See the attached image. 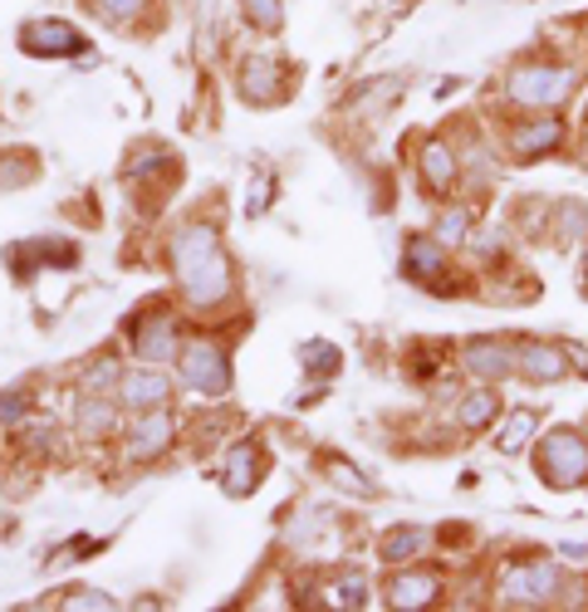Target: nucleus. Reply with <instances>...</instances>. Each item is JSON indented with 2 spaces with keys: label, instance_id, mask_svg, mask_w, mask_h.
<instances>
[{
  "label": "nucleus",
  "instance_id": "9d476101",
  "mask_svg": "<svg viewBox=\"0 0 588 612\" xmlns=\"http://www.w3.org/2000/svg\"><path fill=\"white\" fill-rule=\"evenodd\" d=\"M520 373L530 377V383H559V377L569 373V353L554 343H530L520 353Z\"/></svg>",
  "mask_w": 588,
  "mask_h": 612
},
{
  "label": "nucleus",
  "instance_id": "20e7f679",
  "mask_svg": "<svg viewBox=\"0 0 588 612\" xmlns=\"http://www.w3.org/2000/svg\"><path fill=\"white\" fill-rule=\"evenodd\" d=\"M20 49H25V55H39V59H74L89 49V39L74 25H65V20H30V25L20 30Z\"/></svg>",
  "mask_w": 588,
  "mask_h": 612
},
{
  "label": "nucleus",
  "instance_id": "aec40b11",
  "mask_svg": "<svg viewBox=\"0 0 588 612\" xmlns=\"http://www.w3.org/2000/svg\"><path fill=\"white\" fill-rule=\"evenodd\" d=\"M79 431L83 437H109L113 431V403H79Z\"/></svg>",
  "mask_w": 588,
  "mask_h": 612
},
{
  "label": "nucleus",
  "instance_id": "dca6fc26",
  "mask_svg": "<svg viewBox=\"0 0 588 612\" xmlns=\"http://www.w3.org/2000/svg\"><path fill=\"white\" fill-rule=\"evenodd\" d=\"M496 417H500L496 387H480V393H471L466 403H461V427H466V431H486Z\"/></svg>",
  "mask_w": 588,
  "mask_h": 612
},
{
  "label": "nucleus",
  "instance_id": "39448f33",
  "mask_svg": "<svg viewBox=\"0 0 588 612\" xmlns=\"http://www.w3.org/2000/svg\"><path fill=\"white\" fill-rule=\"evenodd\" d=\"M182 383L196 387L206 397H226L230 393V367H226V353L216 343H192L182 353Z\"/></svg>",
  "mask_w": 588,
  "mask_h": 612
},
{
  "label": "nucleus",
  "instance_id": "f8f14e48",
  "mask_svg": "<svg viewBox=\"0 0 588 612\" xmlns=\"http://www.w3.org/2000/svg\"><path fill=\"white\" fill-rule=\"evenodd\" d=\"M133 343H138V358H147V363H167V358L177 353V324H172V319L138 324Z\"/></svg>",
  "mask_w": 588,
  "mask_h": 612
},
{
  "label": "nucleus",
  "instance_id": "b1692460",
  "mask_svg": "<svg viewBox=\"0 0 588 612\" xmlns=\"http://www.w3.org/2000/svg\"><path fill=\"white\" fill-rule=\"evenodd\" d=\"M240 10H246V20L256 30H265V35L270 30H280V20H285L280 15V0H240Z\"/></svg>",
  "mask_w": 588,
  "mask_h": 612
},
{
  "label": "nucleus",
  "instance_id": "f257e3e1",
  "mask_svg": "<svg viewBox=\"0 0 588 612\" xmlns=\"http://www.w3.org/2000/svg\"><path fill=\"white\" fill-rule=\"evenodd\" d=\"M172 270L192 304H216L230 294V265L212 226H186L172 236Z\"/></svg>",
  "mask_w": 588,
  "mask_h": 612
},
{
  "label": "nucleus",
  "instance_id": "7ed1b4c3",
  "mask_svg": "<svg viewBox=\"0 0 588 612\" xmlns=\"http://www.w3.org/2000/svg\"><path fill=\"white\" fill-rule=\"evenodd\" d=\"M574 93V69L564 65H520L510 73V99L530 109H554Z\"/></svg>",
  "mask_w": 588,
  "mask_h": 612
},
{
  "label": "nucleus",
  "instance_id": "4be33fe9",
  "mask_svg": "<svg viewBox=\"0 0 588 612\" xmlns=\"http://www.w3.org/2000/svg\"><path fill=\"white\" fill-rule=\"evenodd\" d=\"M466 230H471V211L466 206H456V211H446V216L437 220V246L446 250V246H461V240H466Z\"/></svg>",
  "mask_w": 588,
  "mask_h": 612
},
{
  "label": "nucleus",
  "instance_id": "bb28decb",
  "mask_svg": "<svg viewBox=\"0 0 588 612\" xmlns=\"http://www.w3.org/2000/svg\"><path fill=\"white\" fill-rule=\"evenodd\" d=\"M329 476H333V480H339V485H343V490H353V495H368V490H373V485H368V480L359 476V471H353V466H349V461H329Z\"/></svg>",
  "mask_w": 588,
  "mask_h": 612
},
{
  "label": "nucleus",
  "instance_id": "423d86ee",
  "mask_svg": "<svg viewBox=\"0 0 588 612\" xmlns=\"http://www.w3.org/2000/svg\"><path fill=\"white\" fill-rule=\"evenodd\" d=\"M559 593V568L554 564H530V568H514L506 578V603L514 608H534V603H550Z\"/></svg>",
  "mask_w": 588,
  "mask_h": 612
},
{
  "label": "nucleus",
  "instance_id": "393cba45",
  "mask_svg": "<svg viewBox=\"0 0 588 612\" xmlns=\"http://www.w3.org/2000/svg\"><path fill=\"white\" fill-rule=\"evenodd\" d=\"M588 230V211H584V202H564V211H559V236L564 240H579Z\"/></svg>",
  "mask_w": 588,
  "mask_h": 612
},
{
  "label": "nucleus",
  "instance_id": "2eb2a0df",
  "mask_svg": "<svg viewBox=\"0 0 588 612\" xmlns=\"http://www.w3.org/2000/svg\"><path fill=\"white\" fill-rule=\"evenodd\" d=\"M422 177H427L432 192H446V186L456 182V157H451V147L437 143V137L422 147Z\"/></svg>",
  "mask_w": 588,
  "mask_h": 612
},
{
  "label": "nucleus",
  "instance_id": "a878e982",
  "mask_svg": "<svg viewBox=\"0 0 588 612\" xmlns=\"http://www.w3.org/2000/svg\"><path fill=\"white\" fill-rule=\"evenodd\" d=\"M329 603H339V608H359L363 603V574H349L339 588L329 593Z\"/></svg>",
  "mask_w": 588,
  "mask_h": 612
},
{
  "label": "nucleus",
  "instance_id": "7c9ffc66",
  "mask_svg": "<svg viewBox=\"0 0 588 612\" xmlns=\"http://www.w3.org/2000/svg\"><path fill=\"white\" fill-rule=\"evenodd\" d=\"M69 608H109V598H103V593H74Z\"/></svg>",
  "mask_w": 588,
  "mask_h": 612
},
{
  "label": "nucleus",
  "instance_id": "473e14b6",
  "mask_svg": "<svg viewBox=\"0 0 588 612\" xmlns=\"http://www.w3.org/2000/svg\"><path fill=\"white\" fill-rule=\"evenodd\" d=\"M564 558H569V564H579V568H584V564H588V548H584V544H574V548L564 544Z\"/></svg>",
  "mask_w": 588,
  "mask_h": 612
},
{
  "label": "nucleus",
  "instance_id": "c85d7f7f",
  "mask_svg": "<svg viewBox=\"0 0 588 612\" xmlns=\"http://www.w3.org/2000/svg\"><path fill=\"white\" fill-rule=\"evenodd\" d=\"M270 172H260V182H250V216H256V211H265V202H270Z\"/></svg>",
  "mask_w": 588,
  "mask_h": 612
},
{
  "label": "nucleus",
  "instance_id": "c756f323",
  "mask_svg": "<svg viewBox=\"0 0 588 612\" xmlns=\"http://www.w3.org/2000/svg\"><path fill=\"white\" fill-rule=\"evenodd\" d=\"M103 10H109V20H128V15H138L143 10V0H99Z\"/></svg>",
  "mask_w": 588,
  "mask_h": 612
},
{
  "label": "nucleus",
  "instance_id": "a211bd4d",
  "mask_svg": "<svg viewBox=\"0 0 588 612\" xmlns=\"http://www.w3.org/2000/svg\"><path fill=\"white\" fill-rule=\"evenodd\" d=\"M422 540H427V534L412 530V524H403V530H387L383 544H377V558H383V564H407V558L422 548Z\"/></svg>",
  "mask_w": 588,
  "mask_h": 612
},
{
  "label": "nucleus",
  "instance_id": "6ab92c4d",
  "mask_svg": "<svg viewBox=\"0 0 588 612\" xmlns=\"http://www.w3.org/2000/svg\"><path fill=\"white\" fill-rule=\"evenodd\" d=\"M256 490V446H236L226 461V495H250Z\"/></svg>",
  "mask_w": 588,
  "mask_h": 612
},
{
  "label": "nucleus",
  "instance_id": "f3484780",
  "mask_svg": "<svg viewBox=\"0 0 588 612\" xmlns=\"http://www.w3.org/2000/svg\"><path fill=\"white\" fill-rule=\"evenodd\" d=\"M446 270V250L437 240H407V274H422V280H441Z\"/></svg>",
  "mask_w": 588,
  "mask_h": 612
},
{
  "label": "nucleus",
  "instance_id": "4468645a",
  "mask_svg": "<svg viewBox=\"0 0 588 612\" xmlns=\"http://www.w3.org/2000/svg\"><path fill=\"white\" fill-rule=\"evenodd\" d=\"M466 367L476 377H486V383H500V377L510 373V353L500 343H486V339H476L466 348Z\"/></svg>",
  "mask_w": 588,
  "mask_h": 612
},
{
  "label": "nucleus",
  "instance_id": "5701e85b",
  "mask_svg": "<svg viewBox=\"0 0 588 612\" xmlns=\"http://www.w3.org/2000/svg\"><path fill=\"white\" fill-rule=\"evenodd\" d=\"M299 358H304V367H309V373H319V377L339 373V348H333V343H304Z\"/></svg>",
  "mask_w": 588,
  "mask_h": 612
},
{
  "label": "nucleus",
  "instance_id": "f03ea898",
  "mask_svg": "<svg viewBox=\"0 0 588 612\" xmlns=\"http://www.w3.org/2000/svg\"><path fill=\"white\" fill-rule=\"evenodd\" d=\"M540 476L554 485V490H574V485L588 480V441L579 431L559 427L540 441Z\"/></svg>",
  "mask_w": 588,
  "mask_h": 612
},
{
  "label": "nucleus",
  "instance_id": "1a4fd4ad",
  "mask_svg": "<svg viewBox=\"0 0 588 612\" xmlns=\"http://www.w3.org/2000/svg\"><path fill=\"white\" fill-rule=\"evenodd\" d=\"M167 393H172V383H167L162 373H123V377H118V403L133 407V411L162 407Z\"/></svg>",
  "mask_w": 588,
  "mask_h": 612
},
{
  "label": "nucleus",
  "instance_id": "cd10ccee",
  "mask_svg": "<svg viewBox=\"0 0 588 612\" xmlns=\"http://www.w3.org/2000/svg\"><path fill=\"white\" fill-rule=\"evenodd\" d=\"M15 417H25V397H20V393H5V397H0V427H10Z\"/></svg>",
  "mask_w": 588,
  "mask_h": 612
},
{
  "label": "nucleus",
  "instance_id": "2f4dec72",
  "mask_svg": "<svg viewBox=\"0 0 588 612\" xmlns=\"http://www.w3.org/2000/svg\"><path fill=\"white\" fill-rule=\"evenodd\" d=\"M103 383H113V367H93V373L83 377V387H103Z\"/></svg>",
  "mask_w": 588,
  "mask_h": 612
},
{
  "label": "nucleus",
  "instance_id": "0eeeda50",
  "mask_svg": "<svg viewBox=\"0 0 588 612\" xmlns=\"http://www.w3.org/2000/svg\"><path fill=\"white\" fill-rule=\"evenodd\" d=\"M177 437V427H172V417H167L162 407H152L147 417L133 427V437H128V456L133 461H152V456H162L167 451V441Z\"/></svg>",
  "mask_w": 588,
  "mask_h": 612
},
{
  "label": "nucleus",
  "instance_id": "9b49d317",
  "mask_svg": "<svg viewBox=\"0 0 588 612\" xmlns=\"http://www.w3.org/2000/svg\"><path fill=\"white\" fill-rule=\"evenodd\" d=\"M564 143V123L559 118H540V123H524V128H514L510 147L520 157H540V152H554V147Z\"/></svg>",
  "mask_w": 588,
  "mask_h": 612
},
{
  "label": "nucleus",
  "instance_id": "412c9836",
  "mask_svg": "<svg viewBox=\"0 0 588 612\" xmlns=\"http://www.w3.org/2000/svg\"><path fill=\"white\" fill-rule=\"evenodd\" d=\"M534 427H540V417H534V411H514V417H510V427L500 431V451H506V456H514V451H524V441L534 437Z\"/></svg>",
  "mask_w": 588,
  "mask_h": 612
},
{
  "label": "nucleus",
  "instance_id": "ddd939ff",
  "mask_svg": "<svg viewBox=\"0 0 588 612\" xmlns=\"http://www.w3.org/2000/svg\"><path fill=\"white\" fill-rule=\"evenodd\" d=\"M437 593H441V583L432 574H403L387 588V603L393 608H427V603H437Z\"/></svg>",
  "mask_w": 588,
  "mask_h": 612
},
{
  "label": "nucleus",
  "instance_id": "6e6552de",
  "mask_svg": "<svg viewBox=\"0 0 588 612\" xmlns=\"http://www.w3.org/2000/svg\"><path fill=\"white\" fill-rule=\"evenodd\" d=\"M240 89H246L250 103H275L280 89H285V69H280L270 55H256V59H246V69H240Z\"/></svg>",
  "mask_w": 588,
  "mask_h": 612
}]
</instances>
